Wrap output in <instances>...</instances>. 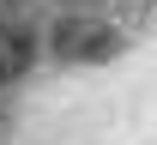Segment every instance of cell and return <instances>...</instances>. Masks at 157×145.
<instances>
[{
    "label": "cell",
    "mask_w": 157,
    "mask_h": 145,
    "mask_svg": "<svg viewBox=\"0 0 157 145\" xmlns=\"http://www.w3.org/2000/svg\"><path fill=\"white\" fill-rule=\"evenodd\" d=\"M36 61V36L30 30H12V24H0V85H18Z\"/></svg>",
    "instance_id": "obj_2"
},
{
    "label": "cell",
    "mask_w": 157,
    "mask_h": 145,
    "mask_svg": "<svg viewBox=\"0 0 157 145\" xmlns=\"http://www.w3.org/2000/svg\"><path fill=\"white\" fill-rule=\"evenodd\" d=\"M55 55H60V61H109V55H121V36L109 30V24H78V18H67L55 30Z\"/></svg>",
    "instance_id": "obj_1"
}]
</instances>
